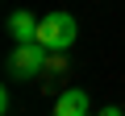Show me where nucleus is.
I'll list each match as a JSON object with an SVG mask.
<instances>
[{"instance_id": "nucleus-1", "label": "nucleus", "mask_w": 125, "mask_h": 116, "mask_svg": "<svg viewBox=\"0 0 125 116\" xmlns=\"http://www.w3.org/2000/svg\"><path fill=\"white\" fill-rule=\"evenodd\" d=\"M75 37H79V29H75V17H71V13H46V17L38 21V46H46L50 54L71 50Z\"/></svg>"}, {"instance_id": "nucleus-2", "label": "nucleus", "mask_w": 125, "mask_h": 116, "mask_svg": "<svg viewBox=\"0 0 125 116\" xmlns=\"http://www.w3.org/2000/svg\"><path fill=\"white\" fill-rule=\"evenodd\" d=\"M46 62H50V50L38 46V41H25V46H17L13 58H9V75H17V79H33Z\"/></svg>"}, {"instance_id": "nucleus-3", "label": "nucleus", "mask_w": 125, "mask_h": 116, "mask_svg": "<svg viewBox=\"0 0 125 116\" xmlns=\"http://www.w3.org/2000/svg\"><path fill=\"white\" fill-rule=\"evenodd\" d=\"M38 21H42V17H33V13L17 8V13L9 17V33H13V41H17V46H25V41H38Z\"/></svg>"}, {"instance_id": "nucleus-4", "label": "nucleus", "mask_w": 125, "mask_h": 116, "mask_svg": "<svg viewBox=\"0 0 125 116\" xmlns=\"http://www.w3.org/2000/svg\"><path fill=\"white\" fill-rule=\"evenodd\" d=\"M54 116H88V95L79 87H67L54 99Z\"/></svg>"}, {"instance_id": "nucleus-5", "label": "nucleus", "mask_w": 125, "mask_h": 116, "mask_svg": "<svg viewBox=\"0 0 125 116\" xmlns=\"http://www.w3.org/2000/svg\"><path fill=\"white\" fill-rule=\"evenodd\" d=\"M96 116H125V112H121V108H100Z\"/></svg>"}]
</instances>
